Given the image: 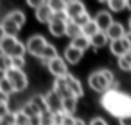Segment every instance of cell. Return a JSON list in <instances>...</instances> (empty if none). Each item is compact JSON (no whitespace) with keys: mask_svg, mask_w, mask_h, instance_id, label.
I'll list each match as a JSON object with an SVG mask.
<instances>
[{"mask_svg":"<svg viewBox=\"0 0 131 125\" xmlns=\"http://www.w3.org/2000/svg\"><path fill=\"white\" fill-rule=\"evenodd\" d=\"M101 105L113 116L117 118H122L126 114L131 113V96L122 93V91H106L101 98Z\"/></svg>","mask_w":131,"mask_h":125,"instance_id":"1","label":"cell"},{"mask_svg":"<svg viewBox=\"0 0 131 125\" xmlns=\"http://www.w3.org/2000/svg\"><path fill=\"white\" fill-rule=\"evenodd\" d=\"M113 82H115V77H113V73L110 70H97V72L90 73V77H88V86L93 91L102 93V95L106 91H110Z\"/></svg>","mask_w":131,"mask_h":125,"instance_id":"2","label":"cell"},{"mask_svg":"<svg viewBox=\"0 0 131 125\" xmlns=\"http://www.w3.org/2000/svg\"><path fill=\"white\" fill-rule=\"evenodd\" d=\"M0 52L9 57H24L27 52V47H25V43L18 41V38L0 36Z\"/></svg>","mask_w":131,"mask_h":125,"instance_id":"3","label":"cell"},{"mask_svg":"<svg viewBox=\"0 0 131 125\" xmlns=\"http://www.w3.org/2000/svg\"><path fill=\"white\" fill-rule=\"evenodd\" d=\"M6 77L11 80V84H13V88H15V91H16V93H18V91L27 89V86H29V80H27V75H25V72H24V70L11 68V70L6 73Z\"/></svg>","mask_w":131,"mask_h":125,"instance_id":"4","label":"cell"},{"mask_svg":"<svg viewBox=\"0 0 131 125\" xmlns=\"http://www.w3.org/2000/svg\"><path fill=\"white\" fill-rule=\"evenodd\" d=\"M47 45H49V43H47V39H45L41 34H34V36H31V38L27 39V43H25L27 52L32 54V55H36V57L41 55V52H43V48H45Z\"/></svg>","mask_w":131,"mask_h":125,"instance_id":"5","label":"cell"},{"mask_svg":"<svg viewBox=\"0 0 131 125\" xmlns=\"http://www.w3.org/2000/svg\"><path fill=\"white\" fill-rule=\"evenodd\" d=\"M43 98H45V105H47V111L49 113L56 114V113H61L63 111V98L54 89H50L47 95H43Z\"/></svg>","mask_w":131,"mask_h":125,"instance_id":"6","label":"cell"},{"mask_svg":"<svg viewBox=\"0 0 131 125\" xmlns=\"http://www.w3.org/2000/svg\"><path fill=\"white\" fill-rule=\"evenodd\" d=\"M47 68L56 79H65L68 75V66H67V61L63 57H56L54 61H50L47 64Z\"/></svg>","mask_w":131,"mask_h":125,"instance_id":"7","label":"cell"},{"mask_svg":"<svg viewBox=\"0 0 131 125\" xmlns=\"http://www.w3.org/2000/svg\"><path fill=\"white\" fill-rule=\"evenodd\" d=\"M93 20H95V23H97V27H99L101 32H108V29L115 23V22H113V16H111L110 11H99V13L95 15Z\"/></svg>","mask_w":131,"mask_h":125,"instance_id":"8","label":"cell"},{"mask_svg":"<svg viewBox=\"0 0 131 125\" xmlns=\"http://www.w3.org/2000/svg\"><path fill=\"white\" fill-rule=\"evenodd\" d=\"M129 45H127V41H126V38H122V39H117V41H110V52L113 54V55H117V59L118 57H124V55H127L129 54Z\"/></svg>","mask_w":131,"mask_h":125,"instance_id":"9","label":"cell"},{"mask_svg":"<svg viewBox=\"0 0 131 125\" xmlns=\"http://www.w3.org/2000/svg\"><path fill=\"white\" fill-rule=\"evenodd\" d=\"M34 15H36V20H38L40 23H47V25H49V23L52 22V18H54V13H52L49 2H43V4L34 11Z\"/></svg>","mask_w":131,"mask_h":125,"instance_id":"10","label":"cell"},{"mask_svg":"<svg viewBox=\"0 0 131 125\" xmlns=\"http://www.w3.org/2000/svg\"><path fill=\"white\" fill-rule=\"evenodd\" d=\"M0 31H2V36L16 38V36H18V32H20V25H16L9 16H6L2 22H0Z\"/></svg>","mask_w":131,"mask_h":125,"instance_id":"11","label":"cell"},{"mask_svg":"<svg viewBox=\"0 0 131 125\" xmlns=\"http://www.w3.org/2000/svg\"><path fill=\"white\" fill-rule=\"evenodd\" d=\"M86 11V7L83 6V2H79V0H70V2H67V7H65V13L70 20H75L79 15H83Z\"/></svg>","mask_w":131,"mask_h":125,"instance_id":"12","label":"cell"},{"mask_svg":"<svg viewBox=\"0 0 131 125\" xmlns=\"http://www.w3.org/2000/svg\"><path fill=\"white\" fill-rule=\"evenodd\" d=\"M83 55H84V52H81V50H77L75 47H72V45H68L67 48H65V54H63V59L68 63V64H77L81 59H83Z\"/></svg>","mask_w":131,"mask_h":125,"instance_id":"13","label":"cell"},{"mask_svg":"<svg viewBox=\"0 0 131 125\" xmlns=\"http://www.w3.org/2000/svg\"><path fill=\"white\" fill-rule=\"evenodd\" d=\"M49 32L52 36H56V38L67 36V22L58 20V18H52V22L49 23Z\"/></svg>","mask_w":131,"mask_h":125,"instance_id":"14","label":"cell"},{"mask_svg":"<svg viewBox=\"0 0 131 125\" xmlns=\"http://www.w3.org/2000/svg\"><path fill=\"white\" fill-rule=\"evenodd\" d=\"M65 80H67V86H68V91L75 96V98H79V96H83L84 95V91H83V86H81V82H79V79H75L74 75H67L65 77Z\"/></svg>","mask_w":131,"mask_h":125,"instance_id":"15","label":"cell"},{"mask_svg":"<svg viewBox=\"0 0 131 125\" xmlns=\"http://www.w3.org/2000/svg\"><path fill=\"white\" fill-rule=\"evenodd\" d=\"M108 38H110V41H117V39H122V38H126V29H124V25L122 23H118V22H115L110 29H108Z\"/></svg>","mask_w":131,"mask_h":125,"instance_id":"16","label":"cell"},{"mask_svg":"<svg viewBox=\"0 0 131 125\" xmlns=\"http://www.w3.org/2000/svg\"><path fill=\"white\" fill-rule=\"evenodd\" d=\"M56 57H58V50H56V47L50 45V43L43 48V52H41V55H40V59H41V63H43L45 66H47L50 61H54Z\"/></svg>","mask_w":131,"mask_h":125,"instance_id":"17","label":"cell"},{"mask_svg":"<svg viewBox=\"0 0 131 125\" xmlns=\"http://www.w3.org/2000/svg\"><path fill=\"white\" fill-rule=\"evenodd\" d=\"M75 111H77V98H75L74 95H70V96L63 98V113H65V114L74 116V113H75Z\"/></svg>","mask_w":131,"mask_h":125,"instance_id":"18","label":"cell"},{"mask_svg":"<svg viewBox=\"0 0 131 125\" xmlns=\"http://www.w3.org/2000/svg\"><path fill=\"white\" fill-rule=\"evenodd\" d=\"M61 98H67V96H70L72 93L68 91V86H67V80L65 79H56L54 80V88H52Z\"/></svg>","mask_w":131,"mask_h":125,"instance_id":"19","label":"cell"},{"mask_svg":"<svg viewBox=\"0 0 131 125\" xmlns=\"http://www.w3.org/2000/svg\"><path fill=\"white\" fill-rule=\"evenodd\" d=\"M22 111H24V113H25L31 120H34V118H40V116H41V109H40V107H38L32 100H29V102L22 107Z\"/></svg>","mask_w":131,"mask_h":125,"instance_id":"20","label":"cell"},{"mask_svg":"<svg viewBox=\"0 0 131 125\" xmlns=\"http://www.w3.org/2000/svg\"><path fill=\"white\" fill-rule=\"evenodd\" d=\"M67 36L70 38V39H75V38H79V36H83V27H79L75 22H67Z\"/></svg>","mask_w":131,"mask_h":125,"instance_id":"21","label":"cell"},{"mask_svg":"<svg viewBox=\"0 0 131 125\" xmlns=\"http://www.w3.org/2000/svg\"><path fill=\"white\" fill-rule=\"evenodd\" d=\"M72 47H75L77 50H81V52H86L90 47H92V43H90V38H86V36H79V38H75V39H72V43H70Z\"/></svg>","mask_w":131,"mask_h":125,"instance_id":"22","label":"cell"},{"mask_svg":"<svg viewBox=\"0 0 131 125\" xmlns=\"http://www.w3.org/2000/svg\"><path fill=\"white\" fill-rule=\"evenodd\" d=\"M108 41H110V38H108L106 32H99V34H95V36L90 39V43H92V47H93L95 50H97V48H102Z\"/></svg>","mask_w":131,"mask_h":125,"instance_id":"23","label":"cell"},{"mask_svg":"<svg viewBox=\"0 0 131 125\" xmlns=\"http://www.w3.org/2000/svg\"><path fill=\"white\" fill-rule=\"evenodd\" d=\"M99 32H101V31H99V27H97V23H95L93 18L83 27V36H86V38H90V39H92L95 34H99Z\"/></svg>","mask_w":131,"mask_h":125,"instance_id":"24","label":"cell"},{"mask_svg":"<svg viewBox=\"0 0 131 125\" xmlns=\"http://www.w3.org/2000/svg\"><path fill=\"white\" fill-rule=\"evenodd\" d=\"M108 9L110 13H120L127 9V2L126 0H108Z\"/></svg>","mask_w":131,"mask_h":125,"instance_id":"25","label":"cell"},{"mask_svg":"<svg viewBox=\"0 0 131 125\" xmlns=\"http://www.w3.org/2000/svg\"><path fill=\"white\" fill-rule=\"evenodd\" d=\"M11 68H13V61H11V57L0 52V73H2V75H6V73H7Z\"/></svg>","mask_w":131,"mask_h":125,"instance_id":"26","label":"cell"},{"mask_svg":"<svg viewBox=\"0 0 131 125\" xmlns=\"http://www.w3.org/2000/svg\"><path fill=\"white\" fill-rule=\"evenodd\" d=\"M0 91L6 93L7 96H9V95H13V93H16V91H15V88H13V84H11V80H9L6 75L0 77Z\"/></svg>","mask_w":131,"mask_h":125,"instance_id":"27","label":"cell"},{"mask_svg":"<svg viewBox=\"0 0 131 125\" xmlns=\"http://www.w3.org/2000/svg\"><path fill=\"white\" fill-rule=\"evenodd\" d=\"M7 16H9L16 25H20V27L25 23V15H24L20 9H13V11H9V13H7Z\"/></svg>","mask_w":131,"mask_h":125,"instance_id":"28","label":"cell"},{"mask_svg":"<svg viewBox=\"0 0 131 125\" xmlns=\"http://www.w3.org/2000/svg\"><path fill=\"white\" fill-rule=\"evenodd\" d=\"M15 125H32V120L20 109V111L15 113Z\"/></svg>","mask_w":131,"mask_h":125,"instance_id":"29","label":"cell"},{"mask_svg":"<svg viewBox=\"0 0 131 125\" xmlns=\"http://www.w3.org/2000/svg\"><path fill=\"white\" fill-rule=\"evenodd\" d=\"M49 6H50L52 13H54V15H58V13H65L67 2H63V0H49Z\"/></svg>","mask_w":131,"mask_h":125,"instance_id":"30","label":"cell"},{"mask_svg":"<svg viewBox=\"0 0 131 125\" xmlns=\"http://www.w3.org/2000/svg\"><path fill=\"white\" fill-rule=\"evenodd\" d=\"M117 63H118V68H120V70H124V72H131V57H129V55L118 57Z\"/></svg>","mask_w":131,"mask_h":125,"instance_id":"31","label":"cell"},{"mask_svg":"<svg viewBox=\"0 0 131 125\" xmlns=\"http://www.w3.org/2000/svg\"><path fill=\"white\" fill-rule=\"evenodd\" d=\"M40 125H56V123H54L52 113H49V111L41 113V116H40Z\"/></svg>","mask_w":131,"mask_h":125,"instance_id":"32","label":"cell"},{"mask_svg":"<svg viewBox=\"0 0 131 125\" xmlns=\"http://www.w3.org/2000/svg\"><path fill=\"white\" fill-rule=\"evenodd\" d=\"M90 20H92V18H90V15H88V13L84 11L83 15H79V16H77L75 20H72V22H75V23H77L79 27H84V25H86V23H88Z\"/></svg>","mask_w":131,"mask_h":125,"instance_id":"33","label":"cell"},{"mask_svg":"<svg viewBox=\"0 0 131 125\" xmlns=\"http://www.w3.org/2000/svg\"><path fill=\"white\" fill-rule=\"evenodd\" d=\"M11 61H13V68L24 70V66H25V59L24 57H11Z\"/></svg>","mask_w":131,"mask_h":125,"instance_id":"34","label":"cell"},{"mask_svg":"<svg viewBox=\"0 0 131 125\" xmlns=\"http://www.w3.org/2000/svg\"><path fill=\"white\" fill-rule=\"evenodd\" d=\"M0 125H15V113L4 116L2 120H0Z\"/></svg>","mask_w":131,"mask_h":125,"instance_id":"35","label":"cell"},{"mask_svg":"<svg viewBox=\"0 0 131 125\" xmlns=\"http://www.w3.org/2000/svg\"><path fill=\"white\" fill-rule=\"evenodd\" d=\"M7 114H11V111H9V104H0V120H2L4 116H7Z\"/></svg>","mask_w":131,"mask_h":125,"instance_id":"36","label":"cell"},{"mask_svg":"<svg viewBox=\"0 0 131 125\" xmlns=\"http://www.w3.org/2000/svg\"><path fill=\"white\" fill-rule=\"evenodd\" d=\"M54 116V123L56 125H63V118H65V113L61 111V113H56V114H52Z\"/></svg>","mask_w":131,"mask_h":125,"instance_id":"37","label":"cell"},{"mask_svg":"<svg viewBox=\"0 0 131 125\" xmlns=\"http://www.w3.org/2000/svg\"><path fill=\"white\" fill-rule=\"evenodd\" d=\"M90 125H108V121H106L104 118L95 116V118H92V120H90Z\"/></svg>","mask_w":131,"mask_h":125,"instance_id":"38","label":"cell"},{"mask_svg":"<svg viewBox=\"0 0 131 125\" xmlns=\"http://www.w3.org/2000/svg\"><path fill=\"white\" fill-rule=\"evenodd\" d=\"M63 125H75V116L65 114V118H63Z\"/></svg>","mask_w":131,"mask_h":125,"instance_id":"39","label":"cell"},{"mask_svg":"<svg viewBox=\"0 0 131 125\" xmlns=\"http://www.w3.org/2000/svg\"><path fill=\"white\" fill-rule=\"evenodd\" d=\"M118 125H131V113L122 116V118H118Z\"/></svg>","mask_w":131,"mask_h":125,"instance_id":"40","label":"cell"},{"mask_svg":"<svg viewBox=\"0 0 131 125\" xmlns=\"http://www.w3.org/2000/svg\"><path fill=\"white\" fill-rule=\"evenodd\" d=\"M27 4H29V7H32V9L36 11V9H38V7H40V6H41L43 2H41V0H29Z\"/></svg>","mask_w":131,"mask_h":125,"instance_id":"41","label":"cell"},{"mask_svg":"<svg viewBox=\"0 0 131 125\" xmlns=\"http://www.w3.org/2000/svg\"><path fill=\"white\" fill-rule=\"evenodd\" d=\"M7 98H9V96H7L6 93L0 91V104H7Z\"/></svg>","mask_w":131,"mask_h":125,"instance_id":"42","label":"cell"},{"mask_svg":"<svg viewBox=\"0 0 131 125\" xmlns=\"http://www.w3.org/2000/svg\"><path fill=\"white\" fill-rule=\"evenodd\" d=\"M126 41H127V45H129V48H131V32L126 34Z\"/></svg>","mask_w":131,"mask_h":125,"instance_id":"43","label":"cell"},{"mask_svg":"<svg viewBox=\"0 0 131 125\" xmlns=\"http://www.w3.org/2000/svg\"><path fill=\"white\" fill-rule=\"evenodd\" d=\"M75 125H86V123H84V120H81V118H75Z\"/></svg>","mask_w":131,"mask_h":125,"instance_id":"44","label":"cell"},{"mask_svg":"<svg viewBox=\"0 0 131 125\" xmlns=\"http://www.w3.org/2000/svg\"><path fill=\"white\" fill-rule=\"evenodd\" d=\"M127 25H129V32H131V16H129V22H127Z\"/></svg>","mask_w":131,"mask_h":125,"instance_id":"45","label":"cell"},{"mask_svg":"<svg viewBox=\"0 0 131 125\" xmlns=\"http://www.w3.org/2000/svg\"><path fill=\"white\" fill-rule=\"evenodd\" d=\"M127 55H129V57H131V50H129V54H127Z\"/></svg>","mask_w":131,"mask_h":125,"instance_id":"46","label":"cell"}]
</instances>
